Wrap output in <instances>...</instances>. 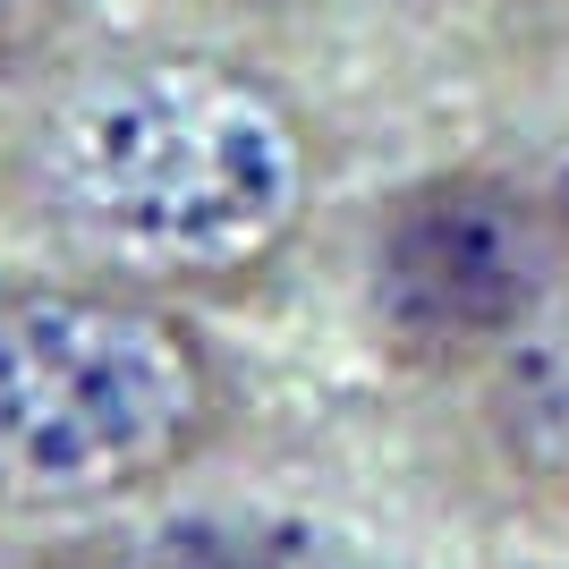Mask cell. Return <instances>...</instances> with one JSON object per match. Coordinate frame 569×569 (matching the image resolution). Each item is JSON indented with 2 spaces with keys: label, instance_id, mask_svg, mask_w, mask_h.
I'll list each match as a JSON object with an SVG mask.
<instances>
[{
  "label": "cell",
  "instance_id": "obj_3",
  "mask_svg": "<svg viewBox=\"0 0 569 569\" xmlns=\"http://www.w3.org/2000/svg\"><path fill=\"white\" fill-rule=\"evenodd\" d=\"M569 289V213L510 170L408 179L366 238V332L417 382H476Z\"/></svg>",
  "mask_w": 569,
  "mask_h": 569
},
{
  "label": "cell",
  "instance_id": "obj_5",
  "mask_svg": "<svg viewBox=\"0 0 569 569\" xmlns=\"http://www.w3.org/2000/svg\"><path fill=\"white\" fill-rule=\"evenodd\" d=\"M459 400L476 476L536 519H569V289L476 382H459Z\"/></svg>",
  "mask_w": 569,
  "mask_h": 569
},
{
  "label": "cell",
  "instance_id": "obj_1",
  "mask_svg": "<svg viewBox=\"0 0 569 569\" xmlns=\"http://www.w3.org/2000/svg\"><path fill=\"white\" fill-rule=\"evenodd\" d=\"M0 204L69 272L213 307L263 289L315 230L323 128L238 51H86L18 111Z\"/></svg>",
  "mask_w": 569,
  "mask_h": 569
},
{
  "label": "cell",
  "instance_id": "obj_2",
  "mask_svg": "<svg viewBox=\"0 0 569 569\" xmlns=\"http://www.w3.org/2000/svg\"><path fill=\"white\" fill-rule=\"evenodd\" d=\"M238 426L196 307L69 263L0 272V527H77L188 485Z\"/></svg>",
  "mask_w": 569,
  "mask_h": 569
},
{
  "label": "cell",
  "instance_id": "obj_4",
  "mask_svg": "<svg viewBox=\"0 0 569 569\" xmlns=\"http://www.w3.org/2000/svg\"><path fill=\"white\" fill-rule=\"evenodd\" d=\"M0 569H349L307 519H272V510H111V519L43 527L9 545Z\"/></svg>",
  "mask_w": 569,
  "mask_h": 569
}]
</instances>
